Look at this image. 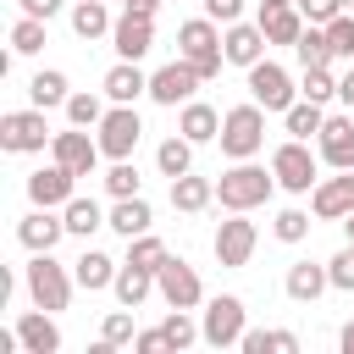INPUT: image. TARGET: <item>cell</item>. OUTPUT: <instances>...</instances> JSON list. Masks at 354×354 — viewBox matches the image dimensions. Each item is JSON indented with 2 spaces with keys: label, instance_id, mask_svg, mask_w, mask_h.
I'll list each match as a JSON object with an SVG mask.
<instances>
[{
  "label": "cell",
  "instance_id": "60d3db41",
  "mask_svg": "<svg viewBox=\"0 0 354 354\" xmlns=\"http://www.w3.org/2000/svg\"><path fill=\"white\" fill-rule=\"evenodd\" d=\"M100 337H105V343H111V348H127V343H133V337H138V321H133V315H127V304H122V310H111V315H105V321H100Z\"/></svg>",
  "mask_w": 354,
  "mask_h": 354
},
{
  "label": "cell",
  "instance_id": "1f68e13d",
  "mask_svg": "<svg viewBox=\"0 0 354 354\" xmlns=\"http://www.w3.org/2000/svg\"><path fill=\"white\" fill-rule=\"evenodd\" d=\"M282 122H288V138H321V127H326V111H321L315 100H293V105L282 111Z\"/></svg>",
  "mask_w": 354,
  "mask_h": 354
},
{
  "label": "cell",
  "instance_id": "ab89813d",
  "mask_svg": "<svg viewBox=\"0 0 354 354\" xmlns=\"http://www.w3.org/2000/svg\"><path fill=\"white\" fill-rule=\"evenodd\" d=\"M127 260H133V266H144V271H160L166 243H160L155 232H138V238H127Z\"/></svg>",
  "mask_w": 354,
  "mask_h": 354
},
{
  "label": "cell",
  "instance_id": "6f0895ef",
  "mask_svg": "<svg viewBox=\"0 0 354 354\" xmlns=\"http://www.w3.org/2000/svg\"><path fill=\"white\" fill-rule=\"evenodd\" d=\"M348 11H354V0H348Z\"/></svg>",
  "mask_w": 354,
  "mask_h": 354
},
{
  "label": "cell",
  "instance_id": "db71d44e",
  "mask_svg": "<svg viewBox=\"0 0 354 354\" xmlns=\"http://www.w3.org/2000/svg\"><path fill=\"white\" fill-rule=\"evenodd\" d=\"M122 6H127V11H149V17L160 11V0H122Z\"/></svg>",
  "mask_w": 354,
  "mask_h": 354
},
{
  "label": "cell",
  "instance_id": "ac0fdd59",
  "mask_svg": "<svg viewBox=\"0 0 354 354\" xmlns=\"http://www.w3.org/2000/svg\"><path fill=\"white\" fill-rule=\"evenodd\" d=\"M50 315H55V310H39V304L17 315V343H22V354H55V348H61V326H55Z\"/></svg>",
  "mask_w": 354,
  "mask_h": 354
},
{
  "label": "cell",
  "instance_id": "83f0119b",
  "mask_svg": "<svg viewBox=\"0 0 354 354\" xmlns=\"http://www.w3.org/2000/svg\"><path fill=\"white\" fill-rule=\"evenodd\" d=\"M216 199V183L210 177H194V171H183V177H171V205L183 210V216H194V210H205Z\"/></svg>",
  "mask_w": 354,
  "mask_h": 354
},
{
  "label": "cell",
  "instance_id": "11a10c76",
  "mask_svg": "<svg viewBox=\"0 0 354 354\" xmlns=\"http://www.w3.org/2000/svg\"><path fill=\"white\" fill-rule=\"evenodd\" d=\"M271 6H293V0H260V11H271Z\"/></svg>",
  "mask_w": 354,
  "mask_h": 354
},
{
  "label": "cell",
  "instance_id": "ffe728a7",
  "mask_svg": "<svg viewBox=\"0 0 354 354\" xmlns=\"http://www.w3.org/2000/svg\"><path fill=\"white\" fill-rule=\"evenodd\" d=\"M315 144H321V160L332 171H354V116H326Z\"/></svg>",
  "mask_w": 354,
  "mask_h": 354
},
{
  "label": "cell",
  "instance_id": "816d5d0a",
  "mask_svg": "<svg viewBox=\"0 0 354 354\" xmlns=\"http://www.w3.org/2000/svg\"><path fill=\"white\" fill-rule=\"evenodd\" d=\"M337 100H343V105H348V111H354V61H348V72H343V77H337Z\"/></svg>",
  "mask_w": 354,
  "mask_h": 354
},
{
  "label": "cell",
  "instance_id": "f546056e",
  "mask_svg": "<svg viewBox=\"0 0 354 354\" xmlns=\"http://www.w3.org/2000/svg\"><path fill=\"white\" fill-rule=\"evenodd\" d=\"M293 55H299V66H332V61H337V55H332V39H326V28H321V22H304V33H299Z\"/></svg>",
  "mask_w": 354,
  "mask_h": 354
},
{
  "label": "cell",
  "instance_id": "4fadbf2b",
  "mask_svg": "<svg viewBox=\"0 0 354 354\" xmlns=\"http://www.w3.org/2000/svg\"><path fill=\"white\" fill-rule=\"evenodd\" d=\"M100 138H88V127H66V133H55L50 138V160H61L66 171H77V177H94V166H100Z\"/></svg>",
  "mask_w": 354,
  "mask_h": 354
},
{
  "label": "cell",
  "instance_id": "f907efd6",
  "mask_svg": "<svg viewBox=\"0 0 354 354\" xmlns=\"http://www.w3.org/2000/svg\"><path fill=\"white\" fill-rule=\"evenodd\" d=\"M271 354H299V337L293 332H271Z\"/></svg>",
  "mask_w": 354,
  "mask_h": 354
},
{
  "label": "cell",
  "instance_id": "7402d4cb",
  "mask_svg": "<svg viewBox=\"0 0 354 354\" xmlns=\"http://www.w3.org/2000/svg\"><path fill=\"white\" fill-rule=\"evenodd\" d=\"M100 94H105L111 105H138V94H149V77L138 72V61H116V66L105 72Z\"/></svg>",
  "mask_w": 354,
  "mask_h": 354
},
{
  "label": "cell",
  "instance_id": "bcb514c9",
  "mask_svg": "<svg viewBox=\"0 0 354 354\" xmlns=\"http://www.w3.org/2000/svg\"><path fill=\"white\" fill-rule=\"evenodd\" d=\"M199 6H205V17L221 22V28H227V22H243V0H199Z\"/></svg>",
  "mask_w": 354,
  "mask_h": 354
},
{
  "label": "cell",
  "instance_id": "8d00e7d4",
  "mask_svg": "<svg viewBox=\"0 0 354 354\" xmlns=\"http://www.w3.org/2000/svg\"><path fill=\"white\" fill-rule=\"evenodd\" d=\"M44 50V22L39 17H17L11 22V55H39Z\"/></svg>",
  "mask_w": 354,
  "mask_h": 354
},
{
  "label": "cell",
  "instance_id": "d590c367",
  "mask_svg": "<svg viewBox=\"0 0 354 354\" xmlns=\"http://www.w3.org/2000/svg\"><path fill=\"white\" fill-rule=\"evenodd\" d=\"M160 332H166L171 348H194V343H205V332H199V321H194L188 310H171V315L160 321Z\"/></svg>",
  "mask_w": 354,
  "mask_h": 354
},
{
  "label": "cell",
  "instance_id": "4316f807",
  "mask_svg": "<svg viewBox=\"0 0 354 354\" xmlns=\"http://www.w3.org/2000/svg\"><path fill=\"white\" fill-rule=\"evenodd\" d=\"M260 28H266L271 44H299V33H304V11H299V6H271V11H260Z\"/></svg>",
  "mask_w": 354,
  "mask_h": 354
},
{
  "label": "cell",
  "instance_id": "7c38bea8",
  "mask_svg": "<svg viewBox=\"0 0 354 354\" xmlns=\"http://www.w3.org/2000/svg\"><path fill=\"white\" fill-rule=\"evenodd\" d=\"M249 100H254V105H266V111H288V105L299 100V88H293V77H288L277 61H266V55H260V61L249 66Z\"/></svg>",
  "mask_w": 354,
  "mask_h": 354
},
{
  "label": "cell",
  "instance_id": "681fc988",
  "mask_svg": "<svg viewBox=\"0 0 354 354\" xmlns=\"http://www.w3.org/2000/svg\"><path fill=\"white\" fill-rule=\"evenodd\" d=\"M17 6H22V17H39V22H50L61 11V0H17Z\"/></svg>",
  "mask_w": 354,
  "mask_h": 354
},
{
  "label": "cell",
  "instance_id": "e0dca14e",
  "mask_svg": "<svg viewBox=\"0 0 354 354\" xmlns=\"http://www.w3.org/2000/svg\"><path fill=\"white\" fill-rule=\"evenodd\" d=\"M72 183H77V171H66L61 160H50V166H39V171L28 177V199L44 205V210H61V205L72 199Z\"/></svg>",
  "mask_w": 354,
  "mask_h": 354
},
{
  "label": "cell",
  "instance_id": "d6a6232c",
  "mask_svg": "<svg viewBox=\"0 0 354 354\" xmlns=\"http://www.w3.org/2000/svg\"><path fill=\"white\" fill-rule=\"evenodd\" d=\"M61 221H66V232H72V238H88V232H100V227H105V210H100L94 199H77V194H72V199L61 205Z\"/></svg>",
  "mask_w": 354,
  "mask_h": 354
},
{
  "label": "cell",
  "instance_id": "44dd1931",
  "mask_svg": "<svg viewBox=\"0 0 354 354\" xmlns=\"http://www.w3.org/2000/svg\"><path fill=\"white\" fill-rule=\"evenodd\" d=\"M282 288H288V299H293V304H315V299L332 288V277H326V266H321V260H293V266H288V277H282Z\"/></svg>",
  "mask_w": 354,
  "mask_h": 354
},
{
  "label": "cell",
  "instance_id": "9c48e42d",
  "mask_svg": "<svg viewBox=\"0 0 354 354\" xmlns=\"http://www.w3.org/2000/svg\"><path fill=\"white\" fill-rule=\"evenodd\" d=\"M254 243H260V227L249 221V210H227V221L216 227V260L227 266V271H238V266H249V254H254Z\"/></svg>",
  "mask_w": 354,
  "mask_h": 354
},
{
  "label": "cell",
  "instance_id": "ba28073f",
  "mask_svg": "<svg viewBox=\"0 0 354 354\" xmlns=\"http://www.w3.org/2000/svg\"><path fill=\"white\" fill-rule=\"evenodd\" d=\"M94 138H100L105 160H127V155L138 149V138H144V122H138V111H133V105H111V111L100 116Z\"/></svg>",
  "mask_w": 354,
  "mask_h": 354
},
{
  "label": "cell",
  "instance_id": "f35d334b",
  "mask_svg": "<svg viewBox=\"0 0 354 354\" xmlns=\"http://www.w3.org/2000/svg\"><path fill=\"white\" fill-rule=\"evenodd\" d=\"M138 188H144L138 166H133V160H111V171H105V194H111V199H127V194H138Z\"/></svg>",
  "mask_w": 354,
  "mask_h": 354
},
{
  "label": "cell",
  "instance_id": "7dc6e473",
  "mask_svg": "<svg viewBox=\"0 0 354 354\" xmlns=\"http://www.w3.org/2000/svg\"><path fill=\"white\" fill-rule=\"evenodd\" d=\"M133 348H138V354H166L171 343H166V332H160V326H149V332H138V337H133Z\"/></svg>",
  "mask_w": 354,
  "mask_h": 354
},
{
  "label": "cell",
  "instance_id": "30bf717a",
  "mask_svg": "<svg viewBox=\"0 0 354 354\" xmlns=\"http://www.w3.org/2000/svg\"><path fill=\"white\" fill-rule=\"evenodd\" d=\"M155 288H160V299H166L171 310H194V304L205 299V282H199V271H194L188 260H177V254H166V260H160V271H155Z\"/></svg>",
  "mask_w": 354,
  "mask_h": 354
},
{
  "label": "cell",
  "instance_id": "f5cc1de1",
  "mask_svg": "<svg viewBox=\"0 0 354 354\" xmlns=\"http://www.w3.org/2000/svg\"><path fill=\"white\" fill-rule=\"evenodd\" d=\"M337 348H343V354H354V321H343V332H337Z\"/></svg>",
  "mask_w": 354,
  "mask_h": 354
},
{
  "label": "cell",
  "instance_id": "3957f363",
  "mask_svg": "<svg viewBox=\"0 0 354 354\" xmlns=\"http://www.w3.org/2000/svg\"><path fill=\"white\" fill-rule=\"evenodd\" d=\"M177 55L194 61V72H199L205 83L221 77V61H227V50H221V22H210V17L183 22V28H177Z\"/></svg>",
  "mask_w": 354,
  "mask_h": 354
},
{
  "label": "cell",
  "instance_id": "484cf974",
  "mask_svg": "<svg viewBox=\"0 0 354 354\" xmlns=\"http://www.w3.org/2000/svg\"><path fill=\"white\" fill-rule=\"evenodd\" d=\"M111 293L127 304V310H138L149 293H160L155 288V271H144V266H133V260H122V271H116V282H111Z\"/></svg>",
  "mask_w": 354,
  "mask_h": 354
},
{
  "label": "cell",
  "instance_id": "603a6c76",
  "mask_svg": "<svg viewBox=\"0 0 354 354\" xmlns=\"http://www.w3.org/2000/svg\"><path fill=\"white\" fill-rule=\"evenodd\" d=\"M149 221H155V210H149V199H144V194H127V199H116V205H111V216H105V227H111V232H122V238H138V232H149Z\"/></svg>",
  "mask_w": 354,
  "mask_h": 354
},
{
  "label": "cell",
  "instance_id": "cb8c5ba5",
  "mask_svg": "<svg viewBox=\"0 0 354 354\" xmlns=\"http://www.w3.org/2000/svg\"><path fill=\"white\" fill-rule=\"evenodd\" d=\"M177 133L194 138V144H210V138H221V111L205 105V100H188L183 116H177Z\"/></svg>",
  "mask_w": 354,
  "mask_h": 354
},
{
  "label": "cell",
  "instance_id": "74e56055",
  "mask_svg": "<svg viewBox=\"0 0 354 354\" xmlns=\"http://www.w3.org/2000/svg\"><path fill=\"white\" fill-rule=\"evenodd\" d=\"M315 210H277V221H271V232H277V243H304L310 238V221Z\"/></svg>",
  "mask_w": 354,
  "mask_h": 354
},
{
  "label": "cell",
  "instance_id": "2e32d148",
  "mask_svg": "<svg viewBox=\"0 0 354 354\" xmlns=\"http://www.w3.org/2000/svg\"><path fill=\"white\" fill-rule=\"evenodd\" d=\"M266 44H271V39H266L260 22H227V28H221V50H227V61L243 66V72L266 55Z\"/></svg>",
  "mask_w": 354,
  "mask_h": 354
},
{
  "label": "cell",
  "instance_id": "ee69618b",
  "mask_svg": "<svg viewBox=\"0 0 354 354\" xmlns=\"http://www.w3.org/2000/svg\"><path fill=\"white\" fill-rule=\"evenodd\" d=\"M326 277H332V288H337V293H354V249H348V243L326 260Z\"/></svg>",
  "mask_w": 354,
  "mask_h": 354
},
{
  "label": "cell",
  "instance_id": "f6af8a7d",
  "mask_svg": "<svg viewBox=\"0 0 354 354\" xmlns=\"http://www.w3.org/2000/svg\"><path fill=\"white\" fill-rule=\"evenodd\" d=\"M293 6L304 11V22H321V28H326L337 11H348V0H293Z\"/></svg>",
  "mask_w": 354,
  "mask_h": 354
},
{
  "label": "cell",
  "instance_id": "52a82bcc",
  "mask_svg": "<svg viewBox=\"0 0 354 354\" xmlns=\"http://www.w3.org/2000/svg\"><path fill=\"white\" fill-rule=\"evenodd\" d=\"M271 171H277V188L288 194H310L321 177H315V155H310V138H288L271 149Z\"/></svg>",
  "mask_w": 354,
  "mask_h": 354
},
{
  "label": "cell",
  "instance_id": "d6986e66",
  "mask_svg": "<svg viewBox=\"0 0 354 354\" xmlns=\"http://www.w3.org/2000/svg\"><path fill=\"white\" fill-rule=\"evenodd\" d=\"M17 238H22V249H33V254H44V249H55L61 238H66V221L55 216V210H44V205H33L22 221H17Z\"/></svg>",
  "mask_w": 354,
  "mask_h": 354
},
{
  "label": "cell",
  "instance_id": "8992f818",
  "mask_svg": "<svg viewBox=\"0 0 354 354\" xmlns=\"http://www.w3.org/2000/svg\"><path fill=\"white\" fill-rule=\"evenodd\" d=\"M50 138H55V133H50V122H44L39 105L6 111V116H0V149H11V155H39Z\"/></svg>",
  "mask_w": 354,
  "mask_h": 354
},
{
  "label": "cell",
  "instance_id": "836d02e7",
  "mask_svg": "<svg viewBox=\"0 0 354 354\" xmlns=\"http://www.w3.org/2000/svg\"><path fill=\"white\" fill-rule=\"evenodd\" d=\"M155 166H160V177H183V171H194V138L171 133V138L155 149Z\"/></svg>",
  "mask_w": 354,
  "mask_h": 354
},
{
  "label": "cell",
  "instance_id": "b9f144b4",
  "mask_svg": "<svg viewBox=\"0 0 354 354\" xmlns=\"http://www.w3.org/2000/svg\"><path fill=\"white\" fill-rule=\"evenodd\" d=\"M100 116H105V100L100 94H72L66 100V122L72 127H100Z\"/></svg>",
  "mask_w": 354,
  "mask_h": 354
},
{
  "label": "cell",
  "instance_id": "8fae6325",
  "mask_svg": "<svg viewBox=\"0 0 354 354\" xmlns=\"http://www.w3.org/2000/svg\"><path fill=\"white\" fill-rule=\"evenodd\" d=\"M199 83H205V77L194 72V61H183V55H177V61H166L160 72H149V100L177 111V105H188V100H194V88H199Z\"/></svg>",
  "mask_w": 354,
  "mask_h": 354
},
{
  "label": "cell",
  "instance_id": "4dcf8cb0",
  "mask_svg": "<svg viewBox=\"0 0 354 354\" xmlns=\"http://www.w3.org/2000/svg\"><path fill=\"white\" fill-rule=\"evenodd\" d=\"M28 100H33L39 111H50V105H66V100H72V88H66V72H55V66L33 72V83H28Z\"/></svg>",
  "mask_w": 354,
  "mask_h": 354
},
{
  "label": "cell",
  "instance_id": "e575fe53",
  "mask_svg": "<svg viewBox=\"0 0 354 354\" xmlns=\"http://www.w3.org/2000/svg\"><path fill=\"white\" fill-rule=\"evenodd\" d=\"M299 100H315V105L337 100V77H332V66H304V77H299Z\"/></svg>",
  "mask_w": 354,
  "mask_h": 354
},
{
  "label": "cell",
  "instance_id": "7a4b0ae2",
  "mask_svg": "<svg viewBox=\"0 0 354 354\" xmlns=\"http://www.w3.org/2000/svg\"><path fill=\"white\" fill-rule=\"evenodd\" d=\"M221 155L227 160H254L260 149H266V105H254V100H243V105H232L227 116H221Z\"/></svg>",
  "mask_w": 354,
  "mask_h": 354
},
{
  "label": "cell",
  "instance_id": "9f6ffc18",
  "mask_svg": "<svg viewBox=\"0 0 354 354\" xmlns=\"http://www.w3.org/2000/svg\"><path fill=\"white\" fill-rule=\"evenodd\" d=\"M343 227H348V249H354V216H343Z\"/></svg>",
  "mask_w": 354,
  "mask_h": 354
},
{
  "label": "cell",
  "instance_id": "277c9868",
  "mask_svg": "<svg viewBox=\"0 0 354 354\" xmlns=\"http://www.w3.org/2000/svg\"><path fill=\"white\" fill-rule=\"evenodd\" d=\"M28 299L39 304V310H66V299H72V282L77 277H66V266L61 260H50V249L44 254H33L28 260Z\"/></svg>",
  "mask_w": 354,
  "mask_h": 354
},
{
  "label": "cell",
  "instance_id": "c3c4849f",
  "mask_svg": "<svg viewBox=\"0 0 354 354\" xmlns=\"http://www.w3.org/2000/svg\"><path fill=\"white\" fill-rule=\"evenodd\" d=\"M238 348H243V354H271V332H260V326H243Z\"/></svg>",
  "mask_w": 354,
  "mask_h": 354
},
{
  "label": "cell",
  "instance_id": "5bb4252c",
  "mask_svg": "<svg viewBox=\"0 0 354 354\" xmlns=\"http://www.w3.org/2000/svg\"><path fill=\"white\" fill-rule=\"evenodd\" d=\"M111 50H116L122 61H144V55L155 50V17H149V11H122L116 28H111Z\"/></svg>",
  "mask_w": 354,
  "mask_h": 354
},
{
  "label": "cell",
  "instance_id": "6da1fadb",
  "mask_svg": "<svg viewBox=\"0 0 354 354\" xmlns=\"http://www.w3.org/2000/svg\"><path fill=\"white\" fill-rule=\"evenodd\" d=\"M271 194H277V171H266L254 160H232V171H221V183H216L221 210H260Z\"/></svg>",
  "mask_w": 354,
  "mask_h": 354
},
{
  "label": "cell",
  "instance_id": "5b68a950",
  "mask_svg": "<svg viewBox=\"0 0 354 354\" xmlns=\"http://www.w3.org/2000/svg\"><path fill=\"white\" fill-rule=\"evenodd\" d=\"M243 326H249V310H243L238 293H216V299L205 304V315H199V332H205L210 348H232V343L243 337Z\"/></svg>",
  "mask_w": 354,
  "mask_h": 354
},
{
  "label": "cell",
  "instance_id": "d4e9b609",
  "mask_svg": "<svg viewBox=\"0 0 354 354\" xmlns=\"http://www.w3.org/2000/svg\"><path fill=\"white\" fill-rule=\"evenodd\" d=\"M116 271H122V266H116L111 254H100V249H83V254L72 260V277H77V288H83V293L111 288V282H116Z\"/></svg>",
  "mask_w": 354,
  "mask_h": 354
},
{
  "label": "cell",
  "instance_id": "f1b7e54d",
  "mask_svg": "<svg viewBox=\"0 0 354 354\" xmlns=\"http://www.w3.org/2000/svg\"><path fill=\"white\" fill-rule=\"evenodd\" d=\"M111 28H116V17L105 11V0H77L72 6V33L77 39H105Z\"/></svg>",
  "mask_w": 354,
  "mask_h": 354
},
{
  "label": "cell",
  "instance_id": "7bdbcfd3",
  "mask_svg": "<svg viewBox=\"0 0 354 354\" xmlns=\"http://www.w3.org/2000/svg\"><path fill=\"white\" fill-rule=\"evenodd\" d=\"M326 39H332V55L337 61H354V11H337L326 22Z\"/></svg>",
  "mask_w": 354,
  "mask_h": 354
},
{
  "label": "cell",
  "instance_id": "9a60e30c",
  "mask_svg": "<svg viewBox=\"0 0 354 354\" xmlns=\"http://www.w3.org/2000/svg\"><path fill=\"white\" fill-rule=\"evenodd\" d=\"M310 210H315V221H343V216H354V171L321 177V183L310 188Z\"/></svg>",
  "mask_w": 354,
  "mask_h": 354
}]
</instances>
